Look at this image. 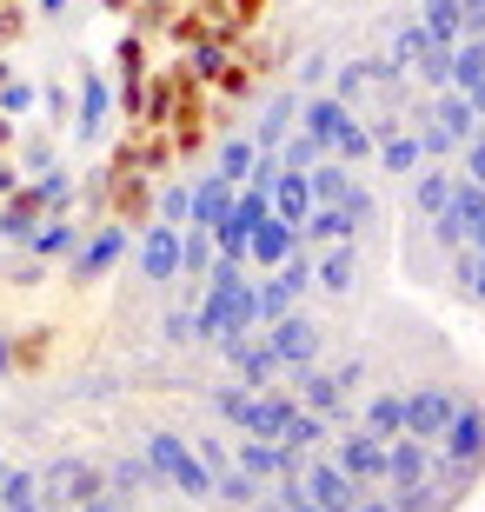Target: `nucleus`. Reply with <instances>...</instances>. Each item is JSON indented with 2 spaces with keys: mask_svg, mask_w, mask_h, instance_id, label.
<instances>
[{
  "mask_svg": "<svg viewBox=\"0 0 485 512\" xmlns=\"http://www.w3.org/2000/svg\"><path fill=\"white\" fill-rule=\"evenodd\" d=\"M140 453H147L153 473L167 479V493L213 499V473L200 466V453H193V439H187V433H167V426H160V433H147V446H140Z\"/></svg>",
  "mask_w": 485,
  "mask_h": 512,
  "instance_id": "obj_1",
  "label": "nucleus"
},
{
  "mask_svg": "<svg viewBox=\"0 0 485 512\" xmlns=\"http://www.w3.org/2000/svg\"><path fill=\"white\" fill-rule=\"evenodd\" d=\"M432 453H439L446 473H459L466 486H479L485 479V406L479 399H459V413H452L446 433L432 439Z\"/></svg>",
  "mask_w": 485,
  "mask_h": 512,
  "instance_id": "obj_2",
  "label": "nucleus"
},
{
  "mask_svg": "<svg viewBox=\"0 0 485 512\" xmlns=\"http://www.w3.org/2000/svg\"><path fill=\"white\" fill-rule=\"evenodd\" d=\"M107 493V473H100L94 459H80V453H60L40 466V506H87V499Z\"/></svg>",
  "mask_w": 485,
  "mask_h": 512,
  "instance_id": "obj_3",
  "label": "nucleus"
},
{
  "mask_svg": "<svg viewBox=\"0 0 485 512\" xmlns=\"http://www.w3.org/2000/svg\"><path fill=\"white\" fill-rule=\"evenodd\" d=\"M266 333V346L280 353V366H286V380H293L299 366H319V353H326V320L319 313H306V306H293L286 320H273V326H260Z\"/></svg>",
  "mask_w": 485,
  "mask_h": 512,
  "instance_id": "obj_4",
  "label": "nucleus"
},
{
  "mask_svg": "<svg viewBox=\"0 0 485 512\" xmlns=\"http://www.w3.org/2000/svg\"><path fill=\"white\" fill-rule=\"evenodd\" d=\"M299 493L313 499L319 512H353L366 486H359L353 473H339L333 453H306V459H299Z\"/></svg>",
  "mask_w": 485,
  "mask_h": 512,
  "instance_id": "obj_5",
  "label": "nucleus"
},
{
  "mask_svg": "<svg viewBox=\"0 0 485 512\" xmlns=\"http://www.w3.org/2000/svg\"><path fill=\"white\" fill-rule=\"evenodd\" d=\"M459 386H446V380H412L406 386V433L412 439H439L452 426V413H459Z\"/></svg>",
  "mask_w": 485,
  "mask_h": 512,
  "instance_id": "obj_6",
  "label": "nucleus"
},
{
  "mask_svg": "<svg viewBox=\"0 0 485 512\" xmlns=\"http://www.w3.org/2000/svg\"><path fill=\"white\" fill-rule=\"evenodd\" d=\"M299 459H306V453H286L280 439H266V433H240V439H233V466H246L260 486H280V479H293Z\"/></svg>",
  "mask_w": 485,
  "mask_h": 512,
  "instance_id": "obj_7",
  "label": "nucleus"
},
{
  "mask_svg": "<svg viewBox=\"0 0 485 512\" xmlns=\"http://www.w3.org/2000/svg\"><path fill=\"white\" fill-rule=\"evenodd\" d=\"M333 459H339V473H353L359 486H386V439L366 433V426H346L333 439Z\"/></svg>",
  "mask_w": 485,
  "mask_h": 512,
  "instance_id": "obj_8",
  "label": "nucleus"
},
{
  "mask_svg": "<svg viewBox=\"0 0 485 512\" xmlns=\"http://www.w3.org/2000/svg\"><path fill=\"white\" fill-rule=\"evenodd\" d=\"M220 360L233 366V380H240V386H286V366H280V353L266 346V333H246V340L220 346Z\"/></svg>",
  "mask_w": 485,
  "mask_h": 512,
  "instance_id": "obj_9",
  "label": "nucleus"
},
{
  "mask_svg": "<svg viewBox=\"0 0 485 512\" xmlns=\"http://www.w3.org/2000/svg\"><path fill=\"white\" fill-rule=\"evenodd\" d=\"M313 293H326V300H353L359 293V240H333V247L313 260Z\"/></svg>",
  "mask_w": 485,
  "mask_h": 512,
  "instance_id": "obj_10",
  "label": "nucleus"
},
{
  "mask_svg": "<svg viewBox=\"0 0 485 512\" xmlns=\"http://www.w3.org/2000/svg\"><path fill=\"white\" fill-rule=\"evenodd\" d=\"M140 280L147 286L180 280V227H173V220H153V227L140 233Z\"/></svg>",
  "mask_w": 485,
  "mask_h": 512,
  "instance_id": "obj_11",
  "label": "nucleus"
},
{
  "mask_svg": "<svg viewBox=\"0 0 485 512\" xmlns=\"http://www.w3.org/2000/svg\"><path fill=\"white\" fill-rule=\"evenodd\" d=\"M100 473H107V493H120L127 506H133L140 493H167V479H160V473L147 466V453H113L107 466H100Z\"/></svg>",
  "mask_w": 485,
  "mask_h": 512,
  "instance_id": "obj_12",
  "label": "nucleus"
},
{
  "mask_svg": "<svg viewBox=\"0 0 485 512\" xmlns=\"http://www.w3.org/2000/svg\"><path fill=\"white\" fill-rule=\"evenodd\" d=\"M432 466H439V453H432V439H386V486H412V479H426Z\"/></svg>",
  "mask_w": 485,
  "mask_h": 512,
  "instance_id": "obj_13",
  "label": "nucleus"
},
{
  "mask_svg": "<svg viewBox=\"0 0 485 512\" xmlns=\"http://www.w3.org/2000/svg\"><path fill=\"white\" fill-rule=\"evenodd\" d=\"M293 247H299V227H286L280 213H266L260 227H253V240H246V266H260V273H273V266H280Z\"/></svg>",
  "mask_w": 485,
  "mask_h": 512,
  "instance_id": "obj_14",
  "label": "nucleus"
},
{
  "mask_svg": "<svg viewBox=\"0 0 485 512\" xmlns=\"http://www.w3.org/2000/svg\"><path fill=\"white\" fill-rule=\"evenodd\" d=\"M426 120H432L439 133H446L452 147H466L472 133H479V114H472V100H466V94H452V87H439V94H432Z\"/></svg>",
  "mask_w": 485,
  "mask_h": 512,
  "instance_id": "obj_15",
  "label": "nucleus"
},
{
  "mask_svg": "<svg viewBox=\"0 0 485 512\" xmlns=\"http://www.w3.org/2000/svg\"><path fill=\"white\" fill-rule=\"evenodd\" d=\"M333 240H359V220L339 200H326V207H313L299 220V247H333Z\"/></svg>",
  "mask_w": 485,
  "mask_h": 512,
  "instance_id": "obj_16",
  "label": "nucleus"
},
{
  "mask_svg": "<svg viewBox=\"0 0 485 512\" xmlns=\"http://www.w3.org/2000/svg\"><path fill=\"white\" fill-rule=\"evenodd\" d=\"M127 253V227H100L87 247H74V280L87 286V280H107V266Z\"/></svg>",
  "mask_w": 485,
  "mask_h": 512,
  "instance_id": "obj_17",
  "label": "nucleus"
},
{
  "mask_svg": "<svg viewBox=\"0 0 485 512\" xmlns=\"http://www.w3.org/2000/svg\"><path fill=\"white\" fill-rule=\"evenodd\" d=\"M452 180H459V173H452L446 160H426V167L412 173V187H406L412 213H419V220H432V213H439V207L452 200Z\"/></svg>",
  "mask_w": 485,
  "mask_h": 512,
  "instance_id": "obj_18",
  "label": "nucleus"
},
{
  "mask_svg": "<svg viewBox=\"0 0 485 512\" xmlns=\"http://www.w3.org/2000/svg\"><path fill=\"white\" fill-rule=\"evenodd\" d=\"M373 160H379V173H392V180H412V173L426 167V147H419V133H379V147H373Z\"/></svg>",
  "mask_w": 485,
  "mask_h": 512,
  "instance_id": "obj_19",
  "label": "nucleus"
},
{
  "mask_svg": "<svg viewBox=\"0 0 485 512\" xmlns=\"http://www.w3.org/2000/svg\"><path fill=\"white\" fill-rule=\"evenodd\" d=\"M359 426L379 439H399L406 433V393L399 386H379V393H366V406H359Z\"/></svg>",
  "mask_w": 485,
  "mask_h": 512,
  "instance_id": "obj_20",
  "label": "nucleus"
},
{
  "mask_svg": "<svg viewBox=\"0 0 485 512\" xmlns=\"http://www.w3.org/2000/svg\"><path fill=\"white\" fill-rule=\"evenodd\" d=\"M233 193H240V187H233V180H226V173L213 167V173L200 180V187H193V213H187V227H206V233H213V227H220V213L233 207Z\"/></svg>",
  "mask_w": 485,
  "mask_h": 512,
  "instance_id": "obj_21",
  "label": "nucleus"
},
{
  "mask_svg": "<svg viewBox=\"0 0 485 512\" xmlns=\"http://www.w3.org/2000/svg\"><path fill=\"white\" fill-rule=\"evenodd\" d=\"M373 127H366V120L353 114V107H346V114H339V127L326 133V153H333V160H346V167H359V160H373Z\"/></svg>",
  "mask_w": 485,
  "mask_h": 512,
  "instance_id": "obj_22",
  "label": "nucleus"
},
{
  "mask_svg": "<svg viewBox=\"0 0 485 512\" xmlns=\"http://www.w3.org/2000/svg\"><path fill=\"white\" fill-rule=\"evenodd\" d=\"M273 213H280L286 227H299V220L313 213V180H306V173H286V167H280V180H273Z\"/></svg>",
  "mask_w": 485,
  "mask_h": 512,
  "instance_id": "obj_23",
  "label": "nucleus"
},
{
  "mask_svg": "<svg viewBox=\"0 0 485 512\" xmlns=\"http://www.w3.org/2000/svg\"><path fill=\"white\" fill-rule=\"evenodd\" d=\"M326 439H333V419H326V413H306V406H299V413L286 419L280 446H286V453H319Z\"/></svg>",
  "mask_w": 485,
  "mask_h": 512,
  "instance_id": "obj_24",
  "label": "nucleus"
},
{
  "mask_svg": "<svg viewBox=\"0 0 485 512\" xmlns=\"http://www.w3.org/2000/svg\"><path fill=\"white\" fill-rule=\"evenodd\" d=\"M452 293H459L466 306H485V247L452 253Z\"/></svg>",
  "mask_w": 485,
  "mask_h": 512,
  "instance_id": "obj_25",
  "label": "nucleus"
},
{
  "mask_svg": "<svg viewBox=\"0 0 485 512\" xmlns=\"http://www.w3.org/2000/svg\"><path fill=\"white\" fill-rule=\"evenodd\" d=\"M472 87H485V40L479 34L452 40V94H472Z\"/></svg>",
  "mask_w": 485,
  "mask_h": 512,
  "instance_id": "obj_26",
  "label": "nucleus"
},
{
  "mask_svg": "<svg viewBox=\"0 0 485 512\" xmlns=\"http://www.w3.org/2000/svg\"><path fill=\"white\" fill-rule=\"evenodd\" d=\"M260 493H266V486L246 473V466H226V473H213V506H226V512H246Z\"/></svg>",
  "mask_w": 485,
  "mask_h": 512,
  "instance_id": "obj_27",
  "label": "nucleus"
},
{
  "mask_svg": "<svg viewBox=\"0 0 485 512\" xmlns=\"http://www.w3.org/2000/svg\"><path fill=\"white\" fill-rule=\"evenodd\" d=\"M213 260H220L213 233H206V227H180V280H206Z\"/></svg>",
  "mask_w": 485,
  "mask_h": 512,
  "instance_id": "obj_28",
  "label": "nucleus"
},
{
  "mask_svg": "<svg viewBox=\"0 0 485 512\" xmlns=\"http://www.w3.org/2000/svg\"><path fill=\"white\" fill-rule=\"evenodd\" d=\"M0 512H40V473L34 466H7L0 473Z\"/></svg>",
  "mask_w": 485,
  "mask_h": 512,
  "instance_id": "obj_29",
  "label": "nucleus"
},
{
  "mask_svg": "<svg viewBox=\"0 0 485 512\" xmlns=\"http://www.w3.org/2000/svg\"><path fill=\"white\" fill-rule=\"evenodd\" d=\"M419 27H426L439 47L466 40V14H459V0H419Z\"/></svg>",
  "mask_w": 485,
  "mask_h": 512,
  "instance_id": "obj_30",
  "label": "nucleus"
},
{
  "mask_svg": "<svg viewBox=\"0 0 485 512\" xmlns=\"http://www.w3.org/2000/svg\"><path fill=\"white\" fill-rule=\"evenodd\" d=\"M306 180H313V207H326V200H346V187H353L359 173L346 167V160H333V153H326L319 167H306Z\"/></svg>",
  "mask_w": 485,
  "mask_h": 512,
  "instance_id": "obj_31",
  "label": "nucleus"
},
{
  "mask_svg": "<svg viewBox=\"0 0 485 512\" xmlns=\"http://www.w3.org/2000/svg\"><path fill=\"white\" fill-rule=\"evenodd\" d=\"M273 160H280L286 173H306V167H319V160H326V147H319V140H313L306 127H293V133L280 140V147H273Z\"/></svg>",
  "mask_w": 485,
  "mask_h": 512,
  "instance_id": "obj_32",
  "label": "nucleus"
},
{
  "mask_svg": "<svg viewBox=\"0 0 485 512\" xmlns=\"http://www.w3.org/2000/svg\"><path fill=\"white\" fill-rule=\"evenodd\" d=\"M293 120H299V100H293V94H280L273 107H266L260 133H253V147H260V153H273V147L286 140V133H293Z\"/></svg>",
  "mask_w": 485,
  "mask_h": 512,
  "instance_id": "obj_33",
  "label": "nucleus"
},
{
  "mask_svg": "<svg viewBox=\"0 0 485 512\" xmlns=\"http://www.w3.org/2000/svg\"><path fill=\"white\" fill-rule=\"evenodd\" d=\"M426 47H432V34L426 27H419V20H406V27H392V67H399V74H412V67H419V60H426Z\"/></svg>",
  "mask_w": 485,
  "mask_h": 512,
  "instance_id": "obj_34",
  "label": "nucleus"
},
{
  "mask_svg": "<svg viewBox=\"0 0 485 512\" xmlns=\"http://www.w3.org/2000/svg\"><path fill=\"white\" fill-rule=\"evenodd\" d=\"M253 393H260V386H240V380H233V386H213V399H206V406H213V413H220L226 426L240 433L246 413H253Z\"/></svg>",
  "mask_w": 485,
  "mask_h": 512,
  "instance_id": "obj_35",
  "label": "nucleus"
},
{
  "mask_svg": "<svg viewBox=\"0 0 485 512\" xmlns=\"http://www.w3.org/2000/svg\"><path fill=\"white\" fill-rule=\"evenodd\" d=\"M107 107H113L107 80L87 74V80H80V133H100V127H107Z\"/></svg>",
  "mask_w": 485,
  "mask_h": 512,
  "instance_id": "obj_36",
  "label": "nucleus"
},
{
  "mask_svg": "<svg viewBox=\"0 0 485 512\" xmlns=\"http://www.w3.org/2000/svg\"><path fill=\"white\" fill-rule=\"evenodd\" d=\"M74 233L80 227H67V220H40V227L27 233V247H34L40 260H54V253H74Z\"/></svg>",
  "mask_w": 485,
  "mask_h": 512,
  "instance_id": "obj_37",
  "label": "nucleus"
},
{
  "mask_svg": "<svg viewBox=\"0 0 485 512\" xmlns=\"http://www.w3.org/2000/svg\"><path fill=\"white\" fill-rule=\"evenodd\" d=\"M253 160H260V147H253L246 133H240V140H226V147H220V173H226V180H233V187H246V180H253Z\"/></svg>",
  "mask_w": 485,
  "mask_h": 512,
  "instance_id": "obj_38",
  "label": "nucleus"
},
{
  "mask_svg": "<svg viewBox=\"0 0 485 512\" xmlns=\"http://www.w3.org/2000/svg\"><path fill=\"white\" fill-rule=\"evenodd\" d=\"M193 453H200L206 473H226V466H233V446H226L220 433H193Z\"/></svg>",
  "mask_w": 485,
  "mask_h": 512,
  "instance_id": "obj_39",
  "label": "nucleus"
},
{
  "mask_svg": "<svg viewBox=\"0 0 485 512\" xmlns=\"http://www.w3.org/2000/svg\"><path fill=\"white\" fill-rule=\"evenodd\" d=\"M339 207L353 213V220H359V233H366V227H373V220H379V193H373V187H359V180H353V187H346V200H339Z\"/></svg>",
  "mask_w": 485,
  "mask_h": 512,
  "instance_id": "obj_40",
  "label": "nucleus"
},
{
  "mask_svg": "<svg viewBox=\"0 0 485 512\" xmlns=\"http://www.w3.org/2000/svg\"><path fill=\"white\" fill-rule=\"evenodd\" d=\"M187 213H193V187H167V193H160V220L187 227Z\"/></svg>",
  "mask_w": 485,
  "mask_h": 512,
  "instance_id": "obj_41",
  "label": "nucleus"
},
{
  "mask_svg": "<svg viewBox=\"0 0 485 512\" xmlns=\"http://www.w3.org/2000/svg\"><path fill=\"white\" fill-rule=\"evenodd\" d=\"M459 153H466V180H479V187H485V127L472 133V140H466Z\"/></svg>",
  "mask_w": 485,
  "mask_h": 512,
  "instance_id": "obj_42",
  "label": "nucleus"
},
{
  "mask_svg": "<svg viewBox=\"0 0 485 512\" xmlns=\"http://www.w3.org/2000/svg\"><path fill=\"white\" fill-rule=\"evenodd\" d=\"M0 107H7V114H27V107H34V87H27V80H7V87H0Z\"/></svg>",
  "mask_w": 485,
  "mask_h": 512,
  "instance_id": "obj_43",
  "label": "nucleus"
},
{
  "mask_svg": "<svg viewBox=\"0 0 485 512\" xmlns=\"http://www.w3.org/2000/svg\"><path fill=\"white\" fill-rule=\"evenodd\" d=\"M40 200H54V207H60V200H67V173H47V180H40Z\"/></svg>",
  "mask_w": 485,
  "mask_h": 512,
  "instance_id": "obj_44",
  "label": "nucleus"
},
{
  "mask_svg": "<svg viewBox=\"0 0 485 512\" xmlns=\"http://www.w3.org/2000/svg\"><path fill=\"white\" fill-rule=\"evenodd\" d=\"M459 14H466V34H485V0H459Z\"/></svg>",
  "mask_w": 485,
  "mask_h": 512,
  "instance_id": "obj_45",
  "label": "nucleus"
},
{
  "mask_svg": "<svg viewBox=\"0 0 485 512\" xmlns=\"http://www.w3.org/2000/svg\"><path fill=\"white\" fill-rule=\"evenodd\" d=\"M353 512H392V499L379 493V486H366V493H359V506Z\"/></svg>",
  "mask_w": 485,
  "mask_h": 512,
  "instance_id": "obj_46",
  "label": "nucleus"
},
{
  "mask_svg": "<svg viewBox=\"0 0 485 512\" xmlns=\"http://www.w3.org/2000/svg\"><path fill=\"white\" fill-rule=\"evenodd\" d=\"M246 512H286V499H280V493H273V486H266V493H260V499H253V506H246Z\"/></svg>",
  "mask_w": 485,
  "mask_h": 512,
  "instance_id": "obj_47",
  "label": "nucleus"
},
{
  "mask_svg": "<svg viewBox=\"0 0 485 512\" xmlns=\"http://www.w3.org/2000/svg\"><path fill=\"white\" fill-rule=\"evenodd\" d=\"M40 7H47V14H60V7H67V0H40Z\"/></svg>",
  "mask_w": 485,
  "mask_h": 512,
  "instance_id": "obj_48",
  "label": "nucleus"
},
{
  "mask_svg": "<svg viewBox=\"0 0 485 512\" xmlns=\"http://www.w3.org/2000/svg\"><path fill=\"white\" fill-rule=\"evenodd\" d=\"M153 512H187V506H153Z\"/></svg>",
  "mask_w": 485,
  "mask_h": 512,
  "instance_id": "obj_49",
  "label": "nucleus"
},
{
  "mask_svg": "<svg viewBox=\"0 0 485 512\" xmlns=\"http://www.w3.org/2000/svg\"><path fill=\"white\" fill-rule=\"evenodd\" d=\"M40 512H74V506H40Z\"/></svg>",
  "mask_w": 485,
  "mask_h": 512,
  "instance_id": "obj_50",
  "label": "nucleus"
},
{
  "mask_svg": "<svg viewBox=\"0 0 485 512\" xmlns=\"http://www.w3.org/2000/svg\"><path fill=\"white\" fill-rule=\"evenodd\" d=\"M472 247H485V227H479V240H472Z\"/></svg>",
  "mask_w": 485,
  "mask_h": 512,
  "instance_id": "obj_51",
  "label": "nucleus"
},
{
  "mask_svg": "<svg viewBox=\"0 0 485 512\" xmlns=\"http://www.w3.org/2000/svg\"><path fill=\"white\" fill-rule=\"evenodd\" d=\"M0 473H7V459H0Z\"/></svg>",
  "mask_w": 485,
  "mask_h": 512,
  "instance_id": "obj_52",
  "label": "nucleus"
},
{
  "mask_svg": "<svg viewBox=\"0 0 485 512\" xmlns=\"http://www.w3.org/2000/svg\"><path fill=\"white\" fill-rule=\"evenodd\" d=\"M0 74H7V67H0Z\"/></svg>",
  "mask_w": 485,
  "mask_h": 512,
  "instance_id": "obj_53",
  "label": "nucleus"
},
{
  "mask_svg": "<svg viewBox=\"0 0 485 512\" xmlns=\"http://www.w3.org/2000/svg\"><path fill=\"white\" fill-rule=\"evenodd\" d=\"M479 40H485V34H479Z\"/></svg>",
  "mask_w": 485,
  "mask_h": 512,
  "instance_id": "obj_54",
  "label": "nucleus"
}]
</instances>
